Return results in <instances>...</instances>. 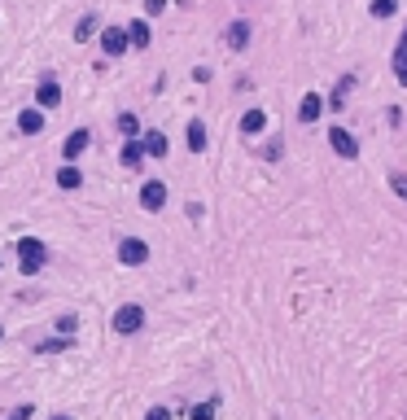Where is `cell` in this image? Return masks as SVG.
Wrapping results in <instances>:
<instances>
[{
  "label": "cell",
  "instance_id": "1",
  "mask_svg": "<svg viewBox=\"0 0 407 420\" xmlns=\"http://www.w3.org/2000/svg\"><path fill=\"white\" fill-rule=\"evenodd\" d=\"M44 263H49L44 241H40V236H22V241H18V272L22 276H40Z\"/></svg>",
  "mask_w": 407,
  "mask_h": 420
},
{
  "label": "cell",
  "instance_id": "2",
  "mask_svg": "<svg viewBox=\"0 0 407 420\" xmlns=\"http://www.w3.org/2000/svg\"><path fill=\"white\" fill-rule=\"evenodd\" d=\"M145 329V307L140 302H123L114 311V333H123V338H136V333Z\"/></svg>",
  "mask_w": 407,
  "mask_h": 420
},
{
  "label": "cell",
  "instance_id": "3",
  "mask_svg": "<svg viewBox=\"0 0 407 420\" xmlns=\"http://www.w3.org/2000/svg\"><path fill=\"white\" fill-rule=\"evenodd\" d=\"M118 263H123V267H140V263H149V245L140 241V236H123V241H118Z\"/></svg>",
  "mask_w": 407,
  "mask_h": 420
},
{
  "label": "cell",
  "instance_id": "4",
  "mask_svg": "<svg viewBox=\"0 0 407 420\" xmlns=\"http://www.w3.org/2000/svg\"><path fill=\"white\" fill-rule=\"evenodd\" d=\"M329 145H333V153H338V158H346V162L359 158V140H355L346 127H333V131H329Z\"/></svg>",
  "mask_w": 407,
  "mask_h": 420
},
{
  "label": "cell",
  "instance_id": "5",
  "mask_svg": "<svg viewBox=\"0 0 407 420\" xmlns=\"http://www.w3.org/2000/svg\"><path fill=\"white\" fill-rule=\"evenodd\" d=\"M131 49V44H127V27H105L101 31V53L105 57H123Z\"/></svg>",
  "mask_w": 407,
  "mask_h": 420
},
{
  "label": "cell",
  "instance_id": "6",
  "mask_svg": "<svg viewBox=\"0 0 407 420\" xmlns=\"http://www.w3.org/2000/svg\"><path fill=\"white\" fill-rule=\"evenodd\" d=\"M140 206L153 210V214L166 206V184H162V179H145V184H140Z\"/></svg>",
  "mask_w": 407,
  "mask_h": 420
},
{
  "label": "cell",
  "instance_id": "7",
  "mask_svg": "<svg viewBox=\"0 0 407 420\" xmlns=\"http://www.w3.org/2000/svg\"><path fill=\"white\" fill-rule=\"evenodd\" d=\"M35 105H40V110H57V105H62V88H57L53 75L40 79V88H35Z\"/></svg>",
  "mask_w": 407,
  "mask_h": 420
},
{
  "label": "cell",
  "instance_id": "8",
  "mask_svg": "<svg viewBox=\"0 0 407 420\" xmlns=\"http://www.w3.org/2000/svg\"><path fill=\"white\" fill-rule=\"evenodd\" d=\"M88 145H92V131H88V127H75V131H70V136L62 140V153H66V162H75V158H79V153L88 149Z\"/></svg>",
  "mask_w": 407,
  "mask_h": 420
},
{
  "label": "cell",
  "instance_id": "9",
  "mask_svg": "<svg viewBox=\"0 0 407 420\" xmlns=\"http://www.w3.org/2000/svg\"><path fill=\"white\" fill-rule=\"evenodd\" d=\"M18 131H22V136H40V131H44V110H40V105H31V110L18 114Z\"/></svg>",
  "mask_w": 407,
  "mask_h": 420
},
{
  "label": "cell",
  "instance_id": "10",
  "mask_svg": "<svg viewBox=\"0 0 407 420\" xmlns=\"http://www.w3.org/2000/svg\"><path fill=\"white\" fill-rule=\"evenodd\" d=\"M351 88H355V75H342L338 83H333V92H329V105H324V110L338 114L342 105H346V97H351Z\"/></svg>",
  "mask_w": 407,
  "mask_h": 420
},
{
  "label": "cell",
  "instance_id": "11",
  "mask_svg": "<svg viewBox=\"0 0 407 420\" xmlns=\"http://www.w3.org/2000/svg\"><path fill=\"white\" fill-rule=\"evenodd\" d=\"M320 114H324V97H320V92H307L302 105H298V118H302V123H316Z\"/></svg>",
  "mask_w": 407,
  "mask_h": 420
},
{
  "label": "cell",
  "instance_id": "12",
  "mask_svg": "<svg viewBox=\"0 0 407 420\" xmlns=\"http://www.w3.org/2000/svg\"><path fill=\"white\" fill-rule=\"evenodd\" d=\"M140 145H145L149 158H166V136L158 127H149V131H140Z\"/></svg>",
  "mask_w": 407,
  "mask_h": 420
},
{
  "label": "cell",
  "instance_id": "13",
  "mask_svg": "<svg viewBox=\"0 0 407 420\" xmlns=\"http://www.w3.org/2000/svg\"><path fill=\"white\" fill-rule=\"evenodd\" d=\"M223 40H228V49H236V53H241L245 44H250V22H245V18H236L232 27L223 31Z\"/></svg>",
  "mask_w": 407,
  "mask_h": 420
},
{
  "label": "cell",
  "instance_id": "14",
  "mask_svg": "<svg viewBox=\"0 0 407 420\" xmlns=\"http://www.w3.org/2000/svg\"><path fill=\"white\" fill-rule=\"evenodd\" d=\"M149 40H153L149 22H145V18H136V22L127 27V44H131V49H149Z\"/></svg>",
  "mask_w": 407,
  "mask_h": 420
},
{
  "label": "cell",
  "instance_id": "15",
  "mask_svg": "<svg viewBox=\"0 0 407 420\" xmlns=\"http://www.w3.org/2000/svg\"><path fill=\"white\" fill-rule=\"evenodd\" d=\"M184 145L193 149V153H206V123H201V118H193V123H188V131H184Z\"/></svg>",
  "mask_w": 407,
  "mask_h": 420
},
{
  "label": "cell",
  "instance_id": "16",
  "mask_svg": "<svg viewBox=\"0 0 407 420\" xmlns=\"http://www.w3.org/2000/svg\"><path fill=\"white\" fill-rule=\"evenodd\" d=\"M97 31H101V18H97V14H83V18L75 22V44H88Z\"/></svg>",
  "mask_w": 407,
  "mask_h": 420
},
{
  "label": "cell",
  "instance_id": "17",
  "mask_svg": "<svg viewBox=\"0 0 407 420\" xmlns=\"http://www.w3.org/2000/svg\"><path fill=\"white\" fill-rule=\"evenodd\" d=\"M263 127H267V114L263 110H245L241 114V136H258Z\"/></svg>",
  "mask_w": 407,
  "mask_h": 420
},
{
  "label": "cell",
  "instance_id": "18",
  "mask_svg": "<svg viewBox=\"0 0 407 420\" xmlns=\"http://www.w3.org/2000/svg\"><path fill=\"white\" fill-rule=\"evenodd\" d=\"M118 162H123V166H131V171H136V166L145 162V145H140V140H127V145H123V153H118Z\"/></svg>",
  "mask_w": 407,
  "mask_h": 420
},
{
  "label": "cell",
  "instance_id": "19",
  "mask_svg": "<svg viewBox=\"0 0 407 420\" xmlns=\"http://www.w3.org/2000/svg\"><path fill=\"white\" fill-rule=\"evenodd\" d=\"M83 184V171H79V162H66L62 171H57V188H79Z\"/></svg>",
  "mask_w": 407,
  "mask_h": 420
},
{
  "label": "cell",
  "instance_id": "20",
  "mask_svg": "<svg viewBox=\"0 0 407 420\" xmlns=\"http://www.w3.org/2000/svg\"><path fill=\"white\" fill-rule=\"evenodd\" d=\"M394 79H399L403 88H407V35H403L399 44H394Z\"/></svg>",
  "mask_w": 407,
  "mask_h": 420
},
{
  "label": "cell",
  "instance_id": "21",
  "mask_svg": "<svg viewBox=\"0 0 407 420\" xmlns=\"http://www.w3.org/2000/svg\"><path fill=\"white\" fill-rule=\"evenodd\" d=\"M70 346H75V342H70V338H62V333H57V338H44L40 346H35V351H40V355H62V351H70Z\"/></svg>",
  "mask_w": 407,
  "mask_h": 420
},
{
  "label": "cell",
  "instance_id": "22",
  "mask_svg": "<svg viewBox=\"0 0 407 420\" xmlns=\"http://www.w3.org/2000/svg\"><path fill=\"white\" fill-rule=\"evenodd\" d=\"M214 412H219V399H206V403L188 407V420H214Z\"/></svg>",
  "mask_w": 407,
  "mask_h": 420
},
{
  "label": "cell",
  "instance_id": "23",
  "mask_svg": "<svg viewBox=\"0 0 407 420\" xmlns=\"http://www.w3.org/2000/svg\"><path fill=\"white\" fill-rule=\"evenodd\" d=\"M118 131H123L127 140H140V118L136 114H118Z\"/></svg>",
  "mask_w": 407,
  "mask_h": 420
},
{
  "label": "cell",
  "instance_id": "24",
  "mask_svg": "<svg viewBox=\"0 0 407 420\" xmlns=\"http://www.w3.org/2000/svg\"><path fill=\"white\" fill-rule=\"evenodd\" d=\"M399 14V0H373V18H394Z\"/></svg>",
  "mask_w": 407,
  "mask_h": 420
},
{
  "label": "cell",
  "instance_id": "25",
  "mask_svg": "<svg viewBox=\"0 0 407 420\" xmlns=\"http://www.w3.org/2000/svg\"><path fill=\"white\" fill-rule=\"evenodd\" d=\"M57 333H62V338H75V333H79V320H75V316H57Z\"/></svg>",
  "mask_w": 407,
  "mask_h": 420
},
{
  "label": "cell",
  "instance_id": "26",
  "mask_svg": "<svg viewBox=\"0 0 407 420\" xmlns=\"http://www.w3.org/2000/svg\"><path fill=\"white\" fill-rule=\"evenodd\" d=\"M390 188H394V193H399V197L407 201V175H403V171H390Z\"/></svg>",
  "mask_w": 407,
  "mask_h": 420
},
{
  "label": "cell",
  "instance_id": "27",
  "mask_svg": "<svg viewBox=\"0 0 407 420\" xmlns=\"http://www.w3.org/2000/svg\"><path fill=\"white\" fill-rule=\"evenodd\" d=\"M31 416H35L31 403H22V407H14V412H9V420H31Z\"/></svg>",
  "mask_w": 407,
  "mask_h": 420
},
{
  "label": "cell",
  "instance_id": "28",
  "mask_svg": "<svg viewBox=\"0 0 407 420\" xmlns=\"http://www.w3.org/2000/svg\"><path fill=\"white\" fill-rule=\"evenodd\" d=\"M145 420H171V407H149Z\"/></svg>",
  "mask_w": 407,
  "mask_h": 420
},
{
  "label": "cell",
  "instance_id": "29",
  "mask_svg": "<svg viewBox=\"0 0 407 420\" xmlns=\"http://www.w3.org/2000/svg\"><path fill=\"white\" fill-rule=\"evenodd\" d=\"M162 9H166V0H145V14H149V18L162 14Z\"/></svg>",
  "mask_w": 407,
  "mask_h": 420
},
{
  "label": "cell",
  "instance_id": "30",
  "mask_svg": "<svg viewBox=\"0 0 407 420\" xmlns=\"http://www.w3.org/2000/svg\"><path fill=\"white\" fill-rule=\"evenodd\" d=\"M0 342H5V324H0Z\"/></svg>",
  "mask_w": 407,
  "mask_h": 420
},
{
  "label": "cell",
  "instance_id": "31",
  "mask_svg": "<svg viewBox=\"0 0 407 420\" xmlns=\"http://www.w3.org/2000/svg\"><path fill=\"white\" fill-rule=\"evenodd\" d=\"M53 420H70V416H53Z\"/></svg>",
  "mask_w": 407,
  "mask_h": 420
},
{
  "label": "cell",
  "instance_id": "32",
  "mask_svg": "<svg viewBox=\"0 0 407 420\" xmlns=\"http://www.w3.org/2000/svg\"><path fill=\"white\" fill-rule=\"evenodd\" d=\"M0 267H5V263H0Z\"/></svg>",
  "mask_w": 407,
  "mask_h": 420
}]
</instances>
